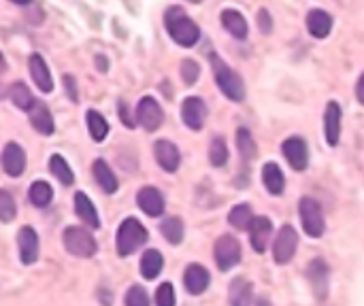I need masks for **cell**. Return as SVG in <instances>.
<instances>
[{
    "mask_svg": "<svg viewBox=\"0 0 364 306\" xmlns=\"http://www.w3.org/2000/svg\"><path fill=\"white\" fill-rule=\"evenodd\" d=\"M164 26H166V32L171 34V39L181 47H192L201 39V28L196 26V21L190 19L181 7H171L166 11Z\"/></svg>",
    "mask_w": 364,
    "mask_h": 306,
    "instance_id": "cell-1",
    "label": "cell"
},
{
    "mask_svg": "<svg viewBox=\"0 0 364 306\" xmlns=\"http://www.w3.org/2000/svg\"><path fill=\"white\" fill-rule=\"evenodd\" d=\"M145 243H148V229L141 225L139 219L128 217L121 221V225L117 229V241H115L119 258H128L130 253H134Z\"/></svg>",
    "mask_w": 364,
    "mask_h": 306,
    "instance_id": "cell-2",
    "label": "cell"
},
{
    "mask_svg": "<svg viewBox=\"0 0 364 306\" xmlns=\"http://www.w3.org/2000/svg\"><path fill=\"white\" fill-rule=\"evenodd\" d=\"M211 68H213V76L217 81V88L224 92V96H228L234 102L245 98V85H243V79L215 54H211Z\"/></svg>",
    "mask_w": 364,
    "mask_h": 306,
    "instance_id": "cell-3",
    "label": "cell"
},
{
    "mask_svg": "<svg viewBox=\"0 0 364 306\" xmlns=\"http://www.w3.org/2000/svg\"><path fill=\"white\" fill-rule=\"evenodd\" d=\"M62 241H64V249L70 255H75V258H92L96 253V241L83 227H75V225L66 227Z\"/></svg>",
    "mask_w": 364,
    "mask_h": 306,
    "instance_id": "cell-4",
    "label": "cell"
},
{
    "mask_svg": "<svg viewBox=\"0 0 364 306\" xmlns=\"http://www.w3.org/2000/svg\"><path fill=\"white\" fill-rule=\"evenodd\" d=\"M299 213H301L303 229L309 236L318 238V236L324 234V215H322V207H320L318 200H313L309 196L301 198Z\"/></svg>",
    "mask_w": 364,
    "mask_h": 306,
    "instance_id": "cell-5",
    "label": "cell"
},
{
    "mask_svg": "<svg viewBox=\"0 0 364 306\" xmlns=\"http://www.w3.org/2000/svg\"><path fill=\"white\" fill-rule=\"evenodd\" d=\"M241 262V245L234 236L224 234L215 241V264L220 270H230Z\"/></svg>",
    "mask_w": 364,
    "mask_h": 306,
    "instance_id": "cell-6",
    "label": "cell"
},
{
    "mask_svg": "<svg viewBox=\"0 0 364 306\" xmlns=\"http://www.w3.org/2000/svg\"><path fill=\"white\" fill-rule=\"evenodd\" d=\"M299 247V234L292 225H281L279 232L275 236V245H273V258L277 264H287L294 258Z\"/></svg>",
    "mask_w": 364,
    "mask_h": 306,
    "instance_id": "cell-7",
    "label": "cell"
},
{
    "mask_svg": "<svg viewBox=\"0 0 364 306\" xmlns=\"http://www.w3.org/2000/svg\"><path fill=\"white\" fill-rule=\"evenodd\" d=\"M136 121L145 127L148 132H154L164 121V111L152 96H145L136 105Z\"/></svg>",
    "mask_w": 364,
    "mask_h": 306,
    "instance_id": "cell-8",
    "label": "cell"
},
{
    "mask_svg": "<svg viewBox=\"0 0 364 306\" xmlns=\"http://www.w3.org/2000/svg\"><path fill=\"white\" fill-rule=\"evenodd\" d=\"M281 151L287 160V164L292 166L294 170H305L309 164V151H307V143L301 136H292V139H285L281 145Z\"/></svg>",
    "mask_w": 364,
    "mask_h": 306,
    "instance_id": "cell-9",
    "label": "cell"
},
{
    "mask_svg": "<svg viewBox=\"0 0 364 306\" xmlns=\"http://www.w3.org/2000/svg\"><path fill=\"white\" fill-rule=\"evenodd\" d=\"M181 119L192 130H201L207 119V107L199 96H190L181 105Z\"/></svg>",
    "mask_w": 364,
    "mask_h": 306,
    "instance_id": "cell-10",
    "label": "cell"
},
{
    "mask_svg": "<svg viewBox=\"0 0 364 306\" xmlns=\"http://www.w3.org/2000/svg\"><path fill=\"white\" fill-rule=\"evenodd\" d=\"M3 168L9 176H21L26 170V153L17 143H7L3 149Z\"/></svg>",
    "mask_w": 364,
    "mask_h": 306,
    "instance_id": "cell-11",
    "label": "cell"
},
{
    "mask_svg": "<svg viewBox=\"0 0 364 306\" xmlns=\"http://www.w3.org/2000/svg\"><path fill=\"white\" fill-rule=\"evenodd\" d=\"M17 245H19V258L23 264H34L39 260V236L32 227H21L17 234Z\"/></svg>",
    "mask_w": 364,
    "mask_h": 306,
    "instance_id": "cell-12",
    "label": "cell"
},
{
    "mask_svg": "<svg viewBox=\"0 0 364 306\" xmlns=\"http://www.w3.org/2000/svg\"><path fill=\"white\" fill-rule=\"evenodd\" d=\"M307 278L320 300H326L328 296V266L324 260H313L307 268Z\"/></svg>",
    "mask_w": 364,
    "mask_h": 306,
    "instance_id": "cell-13",
    "label": "cell"
},
{
    "mask_svg": "<svg viewBox=\"0 0 364 306\" xmlns=\"http://www.w3.org/2000/svg\"><path fill=\"white\" fill-rule=\"evenodd\" d=\"M209 280H211V276H209V272H207L205 266H201V264H190V266L185 268L183 285H185V289H188L192 296H201V294L209 287Z\"/></svg>",
    "mask_w": 364,
    "mask_h": 306,
    "instance_id": "cell-14",
    "label": "cell"
},
{
    "mask_svg": "<svg viewBox=\"0 0 364 306\" xmlns=\"http://www.w3.org/2000/svg\"><path fill=\"white\" fill-rule=\"evenodd\" d=\"M324 132H326V141L330 147L338 145V136H341V107L338 102L330 100L326 113H324Z\"/></svg>",
    "mask_w": 364,
    "mask_h": 306,
    "instance_id": "cell-15",
    "label": "cell"
},
{
    "mask_svg": "<svg viewBox=\"0 0 364 306\" xmlns=\"http://www.w3.org/2000/svg\"><path fill=\"white\" fill-rule=\"evenodd\" d=\"M271 234H273V223L269 217H256L252 227H250V236H252V247L258 253H264L269 249L271 243Z\"/></svg>",
    "mask_w": 364,
    "mask_h": 306,
    "instance_id": "cell-16",
    "label": "cell"
},
{
    "mask_svg": "<svg viewBox=\"0 0 364 306\" xmlns=\"http://www.w3.org/2000/svg\"><path fill=\"white\" fill-rule=\"evenodd\" d=\"M154 151H156V160H158V164H160L166 172H175V170L179 168L181 156H179V149H177L175 143L164 141V139H162V141L156 143Z\"/></svg>",
    "mask_w": 364,
    "mask_h": 306,
    "instance_id": "cell-17",
    "label": "cell"
},
{
    "mask_svg": "<svg viewBox=\"0 0 364 306\" xmlns=\"http://www.w3.org/2000/svg\"><path fill=\"white\" fill-rule=\"evenodd\" d=\"M28 68H30L32 81L37 83V88L45 94H50L54 90V79H52V72H50V68H47L45 60L39 54H32L28 58Z\"/></svg>",
    "mask_w": 364,
    "mask_h": 306,
    "instance_id": "cell-18",
    "label": "cell"
},
{
    "mask_svg": "<svg viewBox=\"0 0 364 306\" xmlns=\"http://www.w3.org/2000/svg\"><path fill=\"white\" fill-rule=\"evenodd\" d=\"M136 202L141 211L150 217H160L164 213V198L156 187H143L136 196Z\"/></svg>",
    "mask_w": 364,
    "mask_h": 306,
    "instance_id": "cell-19",
    "label": "cell"
},
{
    "mask_svg": "<svg viewBox=\"0 0 364 306\" xmlns=\"http://www.w3.org/2000/svg\"><path fill=\"white\" fill-rule=\"evenodd\" d=\"M28 115H30V123H32V127H34L37 132H41V134H45V136L54 134V130H56L54 117H52V113H50V109H47L45 102L37 100L34 107L28 111Z\"/></svg>",
    "mask_w": 364,
    "mask_h": 306,
    "instance_id": "cell-20",
    "label": "cell"
},
{
    "mask_svg": "<svg viewBox=\"0 0 364 306\" xmlns=\"http://www.w3.org/2000/svg\"><path fill=\"white\" fill-rule=\"evenodd\" d=\"M307 30L315 39H326L332 30V17L322 9H311L307 13Z\"/></svg>",
    "mask_w": 364,
    "mask_h": 306,
    "instance_id": "cell-21",
    "label": "cell"
},
{
    "mask_svg": "<svg viewBox=\"0 0 364 306\" xmlns=\"http://www.w3.org/2000/svg\"><path fill=\"white\" fill-rule=\"evenodd\" d=\"M230 306H252L254 302V287L247 278H234L228 289Z\"/></svg>",
    "mask_w": 364,
    "mask_h": 306,
    "instance_id": "cell-22",
    "label": "cell"
},
{
    "mask_svg": "<svg viewBox=\"0 0 364 306\" xmlns=\"http://www.w3.org/2000/svg\"><path fill=\"white\" fill-rule=\"evenodd\" d=\"M75 213L77 217L90 225V227H101V219H99V213H96V207L92 204V200L83 194V192H77L75 194Z\"/></svg>",
    "mask_w": 364,
    "mask_h": 306,
    "instance_id": "cell-23",
    "label": "cell"
},
{
    "mask_svg": "<svg viewBox=\"0 0 364 306\" xmlns=\"http://www.w3.org/2000/svg\"><path fill=\"white\" fill-rule=\"evenodd\" d=\"M262 183H264L266 190H269V194H273V196H281L283 194L285 178H283L281 168L275 162L264 164V168H262Z\"/></svg>",
    "mask_w": 364,
    "mask_h": 306,
    "instance_id": "cell-24",
    "label": "cell"
},
{
    "mask_svg": "<svg viewBox=\"0 0 364 306\" xmlns=\"http://www.w3.org/2000/svg\"><path fill=\"white\" fill-rule=\"evenodd\" d=\"M222 23H224V28L234 37V39H239V41H245L247 39V21H245V17H243L239 11H234V9H226V11H222Z\"/></svg>",
    "mask_w": 364,
    "mask_h": 306,
    "instance_id": "cell-25",
    "label": "cell"
},
{
    "mask_svg": "<svg viewBox=\"0 0 364 306\" xmlns=\"http://www.w3.org/2000/svg\"><path fill=\"white\" fill-rule=\"evenodd\" d=\"M92 172L96 183H99L107 194H115L117 192V176L113 174V170L109 168V164L105 160H96L92 164Z\"/></svg>",
    "mask_w": 364,
    "mask_h": 306,
    "instance_id": "cell-26",
    "label": "cell"
},
{
    "mask_svg": "<svg viewBox=\"0 0 364 306\" xmlns=\"http://www.w3.org/2000/svg\"><path fill=\"white\" fill-rule=\"evenodd\" d=\"M162 266H164V260H162L160 251L150 249V251L143 253V258H141V274H143V278L154 280L162 272Z\"/></svg>",
    "mask_w": 364,
    "mask_h": 306,
    "instance_id": "cell-27",
    "label": "cell"
},
{
    "mask_svg": "<svg viewBox=\"0 0 364 306\" xmlns=\"http://www.w3.org/2000/svg\"><path fill=\"white\" fill-rule=\"evenodd\" d=\"M85 121H88V130H90V136L94 139V143H103L109 134V123L107 119L99 113V111H88L85 115Z\"/></svg>",
    "mask_w": 364,
    "mask_h": 306,
    "instance_id": "cell-28",
    "label": "cell"
},
{
    "mask_svg": "<svg viewBox=\"0 0 364 306\" xmlns=\"http://www.w3.org/2000/svg\"><path fill=\"white\" fill-rule=\"evenodd\" d=\"M254 213H252V207L250 204H236V207L228 213V221L232 227L236 229H250L252 223H254Z\"/></svg>",
    "mask_w": 364,
    "mask_h": 306,
    "instance_id": "cell-29",
    "label": "cell"
},
{
    "mask_svg": "<svg viewBox=\"0 0 364 306\" xmlns=\"http://www.w3.org/2000/svg\"><path fill=\"white\" fill-rule=\"evenodd\" d=\"M9 96H11V102L17 107V109H21V111H30L32 107H34V98H32V94H30V90L26 88V83H13L11 85V92H9Z\"/></svg>",
    "mask_w": 364,
    "mask_h": 306,
    "instance_id": "cell-30",
    "label": "cell"
},
{
    "mask_svg": "<svg viewBox=\"0 0 364 306\" xmlns=\"http://www.w3.org/2000/svg\"><path fill=\"white\" fill-rule=\"evenodd\" d=\"M28 198H30V202L34 204V207L43 209V207H47V204L52 202V198H54V190H52L50 183H45V181H34V183L30 185V190H28Z\"/></svg>",
    "mask_w": 364,
    "mask_h": 306,
    "instance_id": "cell-31",
    "label": "cell"
},
{
    "mask_svg": "<svg viewBox=\"0 0 364 306\" xmlns=\"http://www.w3.org/2000/svg\"><path fill=\"white\" fill-rule=\"evenodd\" d=\"M236 147H239V153L245 162L254 160L256 153H258V147H256V143L252 139V132L247 130V127H239L236 130Z\"/></svg>",
    "mask_w": 364,
    "mask_h": 306,
    "instance_id": "cell-32",
    "label": "cell"
},
{
    "mask_svg": "<svg viewBox=\"0 0 364 306\" xmlns=\"http://www.w3.org/2000/svg\"><path fill=\"white\" fill-rule=\"evenodd\" d=\"M183 221L179 217H168L166 221H162L160 225V232L162 236L171 243V245H179L183 241Z\"/></svg>",
    "mask_w": 364,
    "mask_h": 306,
    "instance_id": "cell-33",
    "label": "cell"
},
{
    "mask_svg": "<svg viewBox=\"0 0 364 306\" xmlns=\"http://www.w3.org/2000/svg\"><path fill=\"white\" fill-rule=\"evenodd\" d=\"M50 170L64 185H72V181H75V174H72L70 166L66 164V160L62 156H58V153H54V156L50 158Z\"/></svg>",
    "mask_w": 364,
    "mask_h": 306,
    "instance_id": "cell-34",
    "label": "cell"
},
{
    "mask_svg": "<svg viewBox=\"0 0 364 306\" xmlns=\"http://www.w3.org/2000/svg\"><path fill=\"white\" fill-rule=\"evenodd\" d=\"M209 160L213 166H224L228 162V147L222 136H215L209 147Z\"/></svg>",
    "mask_w": 364,
    "mask_h": 306,
    "instance_id": "cell-35",
    "label": "cell"
},
{
    "mask_svg": "<svg viewBox=\"0 0 364 306\" xmlns=\"http://www.w3.org/2000/svg\"><path fill=\"white\" fill-rule=\"evenodd\" d=\"M15 217V202L11 198V194L7 190L0 192V221L9 223Z\"/></svg>",
    "mask_w": 364,
    "mask_h": 306,
    "instance_id": "cell-36",
    "label": "cell"
},
{
    "mask_svg": "<svg viewBox=\"0 0 364 306\" xmlns=\"http://www.w3.org/2000/svg\"><path fill=\"white\" fill-rule=\"evenodd\" d=\"M199 76H201V66H199V62H194L192 58H185V60L181 62V79H183L188 85H192V83H196Z\"/></svg>",
    "mask_w": 364,
    "mask_h": 306,
    "instance_id": "cell-37",
    "label": "cell"
},
{
    "mask_svg": "<svg viewBox=\"0 0 364 306\" xmlns=\"http://www.w3.org/2000/svg\"><path fill=\"white\" fill-rule=\"evenodd\" d=\"M177 298H175V289L171 283H162L156 292V306H175Z\"/></svg>",
    "mask_w": 364,
    "mask_h": 306,
    "instance_id": "cell-38",
    "label": "cell"
},
{
    "mask_svg": "<svg viewBox=\"0 0 364 306\" xmlns=\"http://www.w3.org/2000/svg\"><path fill=\"white\" fill-rule=\"evenodd\" d=\"M126 306H150V296L141 285H132L126 294Z\"/></svg>",
    "mask_w": 364,
    "mask_h": 306,
    "instance_id": "cell-39",
    "label": "cell"
},
{
    "mask_svg": "<svg viewBox=\"0 0 364 306\" xmlns=\"http://www.w3.org/2000/svg\"><path fill=\"white\" fill-rule=\"evenodd\" d=\"M64 85H66V94L70 96L72 102H77V88H75V76L72 74H64Z\"/></svg>",
    "mask_w": 364,
    "mask_h": 306,
    "instance_id": "cell-40",
    "label": "cell"
},
{
    "mask_svg": "<svg viewBox=\"0 0 364 306\" xmlns=\"http://www.w3.org/2000/svg\"><path fill=\"white\" fill-rule=\"evenodd\" d=\"M260 28H262V32H269V30H271V21H269V13H266L264 9L260 11Z\"/></svg>",
    "mask_w": 364,
    "mask_h": 306,
    "instance_id": "cell-41",
    "label": "cell"
},
{
    "mask_svg": "<svg viewBox=\"0 0 364 306\" xmlns=\"http://www.w3.org/2000/svg\"><path fill=\"white\" fill-rule=\"evenodd\" d=\"M117 113L121 115V121H124L128 127H132V125H134V121H132V119L128 117V113H126V105H124V102H119V109H117Z\"/></svg>",
    "mask_w": 364,
    "mask_h": 306,
    "instance_id": "cell-42",
    "label": "cell"
},
{
    "mask_svg": "<svg viewBox=\"0 0 364 306\" xmlns=\"http://www.w3.org/2000/svg\"><path fill=\"white\" fill-rule=\"evenodd\" d=\"M356 96H358V100H360V105H364V72H362V76L358 79V85H356Z\"/></svg>",
    "mask_w": 364,
    "mask_h": 306,
    "instance_id": "cell-43",
    "label": "cell"
},
{
    "mask_svg": "<svg viewBox=\"0 0 364 306\" xmlns=\"http://www.w3.org/2000/svg\"><path fill=\"white\" fill-rule=\"evenodd\" d=\"M96 64H99V68H101V72H107V60L105 58H96Z\"/></svg>",
    "mask_w": 364,
    "mask_h": 306,
    "instance_id": "cell-44",
    "label": "cell"
}]
</instances>
